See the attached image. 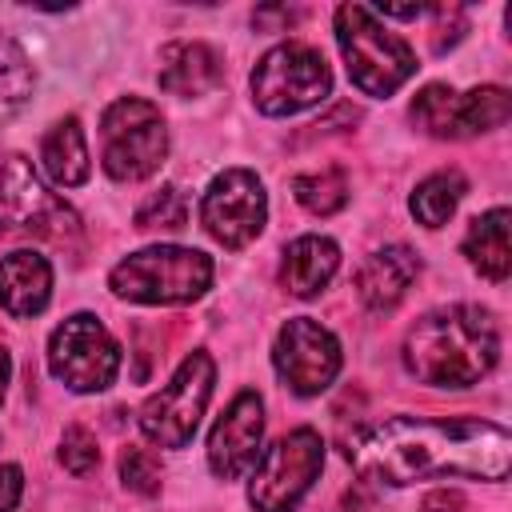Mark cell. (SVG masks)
Wrapping results in <instances>:
<instances>
[{
    "mask_svg": "<svg viewBox=\"0 0 512 512\" xmlns=\"http://www.w3.org/2000/svg\"><path fill=\"white\" fill-rule=\"evenodd\" d=\"M348 460L376 484L404 488L432 476L504 480L512 464L508 428L476 416H388L348 444Z\"/></svg>",
    "mask_w": 512,
    "mask_h": 512,
    "instance_id": "1",
    "label": "cell"
},
{
    "mask_svg": "<svg viewBox=\"0 0 512 512\" xmlns=\"http://www.w3.org/2000/svg\"><path fill=\"white\" fill-rule=\"evenodd\" d=\"M500 356L496 320L476 304L424 312L404 336V368L432 388H472Z\"/></svg>",
    "mask_w": 512,
    "mask_h": 512,
    "instance_id": "2",
    "label": "cell"
},
{
    "mask_svg": "<svg viewBox=\"0 0 512 512\" xmlns=\"http://www.w3.org/2000/svg\"><path fill=\"white\" fill-rule=\"evenodd\" d=\"M336 44L348 64V80L364 96H392L412 72L416 52L404 36H396L372 8L364 4H340L336 8Z\"/></svg>",
    "mask_w": 512,
    "mask_h": 512,
    "instance_id": "3",
    "label": "cell"
},
{
    "mask_svg": "<svg viewBox=\"0 0 512 512\" xmlns=\"http://www.w3.org/2000/svg\"><path fill=\"white\" fill-rule=\"evenodd\" d=\"M212 256L180 244H152L108 272V288L132 304H192L212 288Z\"/></svg>",
    "mask_w": 512,
    "mask_h": 512,
    "instance_id": "4",
    "label": "cell"
},
{
    "mask_svg": "<svg viewBox=\"0 0 512 512\" xmlns=\"http://www.w3.org/2000/svg\"><path fill=\"white\" fill-rule=\"evenodd\" d=\"M168 156V124L144 96H120L100 116V164L112 180L132 184L152 176Z\"/></svg>",
    "mask_w": 512,
    "mask_h": 512,
    "instance_id": "5",
    "label": "cell"
},
{
    "mask_svg": "<svg viewBox=\"0 0 512 512\" xmlns=\"http://www.w3.org/2000/svg\"><path fill=\"white\" fill-rule=\"evenodd\" d=\"M76 232V212L36 176V168L24 156H8L0 164V240L68 244Z\"/></svg>",
    "mask_w": 512,
    "mask_h": 512,
    "instance_id": "6",
    "label": "cell"
},
{
    "mask_svg": "<svg viewBox=\"0 0 512 512\" xmlns=\"http://www.w3.org/2000/svg\"><path fill=\"white\" fill-rule=\"evenodd\" d=\"M324 468V440L316 428H292L276 444L260 448L252 480H248V504L256 512H296L308 496L312 480Z\"/></svg>",
    "mask_w": 512,
    "mask_h": 512,
    "instance_id": "7",
    "label": "cell"
},
{
    "mask_svg": "<svg viewBox=\"0 0 512 512\" xmlns=\"http://www.w3.org/2000/svg\"><path fill=\"white\" fill-rule=\"evenodd\" d=\"M332 92L324 56L300 40L268 48L252 68V100L264 116H296Z\"/></svg>",
    "mask_w": 512,
    "mask_h": 512,
    "instance_id": "8",
    "label": "cell"
},
{
    "mask_svg": "<svg viewBox=\"0 0 512 512\" xmlns=\"http://www.w3.org/2000/svg\"><path fill=\"white\" fill-rule=\"evenodd\" d=\"M212 384H216L212 356L208 352H188L180 360V368L172 372V380L144 400L140 432L156 448H184L200 428V416L212 400Z\"/></svg>",
    "mask_w": 512,
    "mask_h": 512,
    "instance_id": "9",
    "label": "cell"
},
{
    "mask_svg": "<svg viewBox=\"0 0 512 512\" xmlns=\"http://www.w3.org/2000/svg\"><path fill=\"white\" fill-rule=\"evenodd\" d=\"M48 372L68 392H104L120 372V344L92 312H76L48 336Z\"/></svg>",
    "mask_w": 512,
    "mask_h": 512,
    "instance_id": "10",
    "label": "cell"
},
{
    "mask_svg": "<svg viewBox=\"0 0 512 512\" xmlns=\"http://www.w3.org/2000/svg\"><path fill=\"white\" fill-rule=\"evenodd\" d=\"M268 220V192L256 172L224 168L200 196V224L224 248H244L264 232Z\"/></svg>",
    "mask_w": 512,
    "mask_h": 512,
    "instance_id": "11",
    "label": "cell"
},
{
    "mask_svg": "<svg viewBox=\"0 0 512 512\" xmlns=\"http://www.w3.org/2000/svg\"><path fill=\"white\" fill-rule=\"evenodd\" d=\"M272 364L296 396H320L340 376V340L312 316H292L272 344Z\"/></svg>",
    "mask_w": 512,
    "mask_h": 512,
    "instance_id": "12",
    "label": "cell"
},
{
    "mask_svg": "<svg viewBox=\"0 0 512 512\" xmlns=\"http://www.w3.org/2000/svg\"><path fill=\"white\" fill-rule=\"evenodd\" d=\"M264 444V400L260 392L244 388L232 396V404L220 412V420L208 432V468L220 480L244 476Z\"/></svg>",
    "mask_w": 512,
    "mask_h": 512,
    "instance_id": "13",
    "label": "cell"
},
{
    "mask_svg": "<svg viewBox=\"0 0 512 512\" xmlns=\"http://www.w3.org/2000/svg\"><path fill=\"white\" fill-rule=\"evenodd\" d=\"M416 276H420V256L404 244H388V248H376L364 256L352 288L368 312H392L408 296Z\"/></svg>",
    "mask_w": 512,
    "mask_h": 512,
    "instance_id": "14",
    "label": "cell"
},
{
    "mask_svg": "<svg viewBox=\"0 0 512 512\" xmlns=\"http://www.w3.org/2000/svg\"><path fill=\"white\" fill-rule=\"evenodd\" d=\"M224 80V60L212 44L204 40H176L160 48V68L156 84L172 96H204Z\"/></svg>",
    "mask_w": 512,
    "mask_h": 512,
    "instance_id": "15",
    "label": "cell"
},
{
    "mask_svg": "<svg viewBox=\"0 0 512 512\" xmlns=\"http://www.w3.org/2000/svg\"><path fill=\"white\" fill-rule=\"evenodd\" d=\"M52 300V264L40 252H8L0 256V308L16 320L44 312Z\"/></svg>",
    "mask_w": 512,
    "mask_h": 512,
    "instance_id": "16",
    "label": "cell"
},
{
    "mask_svg": "<svg viewBox=\"0 0 512 512\" xmlns=\"http://www.w3.org/2000/svg\"><path fill=\"white\" fill-rule=\"evenodd\" d=\"M340 268V248L332 236H320V232H308V236H296L288 248H284V260H280V284L308 300L316 296Z\"/></svg>",
    "mask_w": 512,
    "mask_h": 512,
    "instance_id": "17",
    "label": "cell"
},
{
    "mask_svg": "<svg viewBox=\"0 0 512 512\" xmlns=\"http://www.w3.org/2000/svg\"><path fill=\"white\" fill-rule=\"evenodd\" d=\"M40 164H44V172L56 188H76V184L88 180L92 160H88V140H84V128H80L76 116H64L44 132Z\"/></svg>",
    "mask_w": 512,
    "mask_h": 512,
    "instance_id": "18",
    "label": "cell"
},
{
    "mask_svg": "<svg viewBox=\"0 0 512 512\" xmlns=\"http://www.w3.org/2000/svg\"><path fill=\"white\" fill-rule=\"evenodd\" d=\"M464 256L468 264L492 280L504 284L508 268H512V252H508V208H488L484 216H476L464 232Z\"/></svg>",
    "mask_w": 512,
    "mask_h": 512,
    "instance_id": "19",
    "label": "cell"
},
{
    "mask_svg": "<svg viewBox=\"0 0 512 512\" xmlns=\"http://www.w3.org/2000/svg\"><path fill=\"white\" fill-rule=\"evenodd\" d=\"M464 192H468L464 172H460V168H440V172H432V176H424V180L416 184L408 208H412L416 224H424V228H444V224L452 220L456 204L464 200Z\"/></svg>",
    "mask_w": 512,
    "mask_h": 512,
    "instance_id": "20",
    "label": "cell"
},
{
    "mask_svg": "<svg viewBox=\"0 0 512 512\" xmlns=\"http://www.w3.org/2000/svg\"><path fill=\"white\" fill-rule=\"evenodd\" d=\"M512 96L500 84H480L472 92H456V136H480L508 120Z\"/></svg>",
    "mask_w": 512,
    "mask_h": 512,
    "instance_id": "21",
    "label": "cell"
},
{
    "mask_svg": "<svg viewBox=\"0 0 512 512\" xmlns=\"http://www.w3.org/2000/svg\"><path fill=\"white\" fill-rule=\"evenodd\" d=\"M32 88H36V72L28 52L8 32H0V120L16 116L28 104Z\"/></svg>",
    "mask_w": 512,
    "mask_h": 512,
    "instance_id": "22",
    "label": "cell"
},
{
    "mask_svg": "<svg viewBox=\"0 0 512 512\" xmlns=\"http://www.w3.org/2000/svg\"><path fill=\"white\" fill-rule=\"evenodd\" d=\"M292 192L300 200V208H308L312 216H332L348 204V176L340 168H320V172H300L292 180Z\"/></svg>",
    "mask_w": 512,
    "mask_h": 512,
    "instance_id": "23",
    "label": "cell"
},
{
    "mask_svg": "<svg viewBox=\"0 0 512 512\" xmlns=\"http://www.w3.org/2000/svg\"><path fill=\"white\" fill-rule=\"evenodd\" d=\"M412 120L436 140H460L456 136V88L448 84H424L412 100Z\"/></svg>",
    "mask_w": 512,
    "mask_h": 512,
    "instance_id": "24",
    "label": "cell"
},
{
    "mask_svg": "<svg viewBox=\"0 0 512 512\" xmlns=\"http://www.w3.org/2000/svg\"><path fill=\"white\" fill-rule=\"evenodd\" d=\"M184 220H188V204H184V196H180V188H172V184H164L160 192H152L140 208H136V228H184Z\"/></svg>",
    "mask_w": 512,
    "mask_h": 512,
    "instance_id": "25",
    "label": "cell"
},
{
    "mask_svg": "<svg viewBox=\"0 0 512 512\" xmlns=\"http://www.w3.org/2000/svg\"><path fill=\"white\" fill-rule=\"evenodd\" d=\"M120 480H124V488H132L140 496H156L160 492V460L148 448L128 444L120 452Z\"/></svg>",
    "mask_w": 512,
    "mask_h": 512,
    "instance_id": "26",
    "label": "cell"
},
{
    "mask_svg": "<svg viewBox=\"0 0 512 512\" xmlns=\"http://www.w3.org/2000/svg\"><path fill=\"white\" fill-rule=\"evenodd\" d=\"M60 464H64L72 476H88V472L100 464L96 436H92L84 424H68V428H64V436H60Z\"/></svg>",
    "mask_w": 512,
    "mask_h": 512,
    "instance_id": "27",
    "label": "cell"
},
{
    "mask_svg": "<svg viewBox=\"0 0 512 512\" xmlns=\"http://www.w3.org/2000/svg\"><path fill=\"white\" fill-rule=\"evenodd\" d=\"M24 496V472L20 464H0V512H16Z\"/></svg>",
    "mask_w": 512,
    "mask_h": 512,
    "instance_id": "28",
    "label": "cell"
},
{
    "mask_svg": "<svg viewBox=\"0 0 512 512\" xmlns=\"http://www.w3.org/2000/svg\"><path fill=\"white\" fill-rule=\"evenodd\" d=\"M464 508V500H460V492H428L424 496V512H460Z\"/></svg>",
    "mask_w": 512,
    "mask_h": 512,
    "instance_id": "29",
    "label": "cell"
},
{
    "mask_svg": "<svg viewBox=\"0 0 512 512\" xmlns=\"http://www.w3.org/2000/svg\"><path fill=\"white\" fill-rule=\"evenodd\" d=\"M8 376H12V356H8V348L0 344V400H4V392H8Z\"/></svg>",
    "mask_w": 512,
    "mask_h": 512,
    "instance_id": "30",
    "label": "cell"
}]
</instances>
